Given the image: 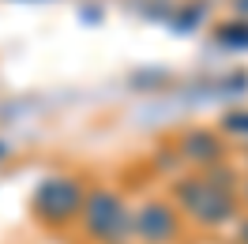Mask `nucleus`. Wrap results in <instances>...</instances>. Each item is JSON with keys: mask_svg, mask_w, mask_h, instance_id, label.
<instances>
[{"mask_svg": "<svg viewBox=\"0 0 248 244\" xmlns=\"http://www.w3.org/2000/svg\"><path fill=\"white\" fill-rule=\"evenodd\" d=\"M177 199H181V207H185L196 222H207V226H215V222H226L237 207V199H233V188L230 184H218V181H203V177H192V181H181L177 184Z\"/></svg>", "mask_w": 248, "mask_h": 244, "instance_id": "obj_1", "label": "nucleus"}, {"mask_svg": "<svg viewBox=\"0 0 248 244\" xmlns=\"http://www.w3.org/2000/svg\"><path fill=\"white\" fill-rule=\"evenodd\" d=\"M83 207V192L72 177H53L34 192V211L42 214L46 222H64Z\"/></svg>", "mask_w": 248, "mask_h": 244, "instance_id": "obj_2", "label": "nucleus"}, {"mask_svg": "<svg viewBox=\"0 0 248 244\" xmlns=\"http://www.w3.org/2000/svg\"><path fill=\"white\" fill-rule=\"evenodd\" d=\"M226 124H230L233 132H248V117H241V113H233V117H226Z\"/></svg>", "mask_w": 248, "mask_h": 244, "instance_id": "obj_6", "label": "nucleus"}, {"mask_svg": "<svg viewBox=\"0 0 248 244\" xmlns=\"http://www.w3.org/2000/svg\"><path fill=\"white\" fill-rule=\"evenodd\" d=\"M241 241L248 244V222H245V226H241Z\"/></svg>", "mask_w": 248, "mask_h": 244, "instance_id": "obj_7", "label": "nucleus"}, {"mask_svg": "<svg viewBox=\"0 0 248 244\" xmlns=\"http://www.w3.org/2000/svg\"><path fill=\"white\" fill-rule=\"evenodd\" d=\"M87 229L102 241H117L128 229V211L113 192H94L87 199Z\"/></svg>", "mask_w": 248, "mask_h": 244, "instance_id": "obj_3", "label": "nucleus"}, {"mask_svg": "<svg viewBox=\"0 0 248 244\" xmlns=\"http://www.w3.org/2000/svg\"><path fill=\"white\" fill-rule=\"evenodd\" d=\"M136 226H140V233L147 241L162 244L177 233V214H173L170 207H162V203H158V207H143V214L136 218Z\"/></svg>", "mask_w": 248, "mask_h": 244, "instance_id": "obj_4", "label": "nucleus"}, {"mask_svg": "<svg viewBox=\"0 0 248 244\" xmlns=\"http://www.w3.org/2000/svg\"><path fill=\"white\" fill-rule=\"evenodd\" d=\"M241 8H245V12H248V0H241Z\"/></svg>", "mask_w": 248, "mask_h": 244, "instance_id": "obj_8", "label": "nucleus"}, {"mask_svg": "<svg viewBox=\"0 0 248 244\" xmlns=\"http://www.w3.org/2000/svg\"><path fill=\"white\" fill-rule=\"evenodd\" d=\"M185 151L188 158H200V162H211V158H218V139L215 136H203V132H196V136H188L185 139Z\"/></svg>", "mask_w": 248, "mask_h": 244, "instance_id": "obj_5", "label": "nucleus"}]
</instances>
